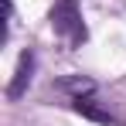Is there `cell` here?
Segmentation results:
<instances>
[{"label": "cell", "instance_id": "cell-1", "mask_svg": "<svg viewBox=\"0 0 126 126\" xmlns=\"http://www.w3.org/2000/svg\"><path fill=\"white\" fill-rule=\"evenodd\" d=\"M48 21H51V27H55V34H65L72 44H82L85 38H89V31H85V24H82V14H79V3H75V0H58V3L51 7Z\"/></svg>", "mask_w": 126, "mask_h": 126}, {"label": "cell", "instance_id": "cell-2", "mask_svg": "<svg viewBox=\"0 0 126 126\" xmlns=\"http://www.w3.org/2000/svg\"><path fill=\"white\" fill-rule=\"evenodd\" d=\"M31 75H34V51H24L17 58V72H14L10 85H7V99H21L27 92V85H31Z\"/></svg>", "mask_w": 126, "mask_h": 126}, {"label": "cell", "instance_id": "cell-3", "mask_svg": "<svg viewBox=\"0 0 126 126\" xmlns=\"http://www.w3.org/2000/svg\"><path fill=\"white\" fill-rule=\"evenodd\" d=\"M72 109L85 116V119H92V123H102V126H116V116H112V109H106L99 106L92 95H79V99H72Z\"/></svg>", "mask_w": 126, "mask_h": 126}, {"label": "cell", "instance_id": "cell-4", "mask_svg": "<svg viewBox=\"0 0 126 126\" xmlns=\"http://www.w3.org/2000/svg\"><path fill=\"white\" fill-rule=\"evenodd\" d=\"M58 89H62V92H72V99H79V95H92L95 85L89 82V79H62Z\"/></svg>", "mask_w": 126, "mask_h": 126}]
</instances>
